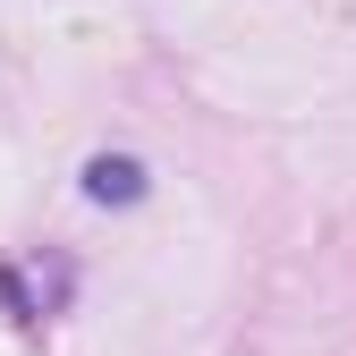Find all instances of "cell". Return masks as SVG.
Wrapping results in <instances>:
<instances>
[{
    "label": "cell",
    "instance_id": "1",
    "mask_svg": "<svg viewBox=\"0 0 356 356\" xmlns=\"http://www.w3.org/2000/svg\"><path fill=\"white\" fill-rule=\"evenodd\" d=\"M85 195L94 204H136L145 195V161L136 153H94L85 161Z\"/></svg>",
    "mask_w": 356,
    "mask_h": 356
}]
</instances>
